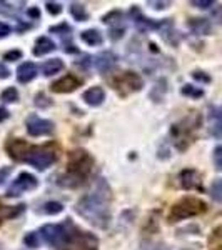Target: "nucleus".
Here are the masks:
<instances>
[{
	"mask_svg": "<svg viewBox=\"0 0 222 250\" xmlns=\"http://www.w3.org/2000/svg\"><path fill=\"white\" fill-rule=\"evenodd\" d=\"M75 212L97 229H107L112 219V190L106 179H97L92 188L75 204Z\"/></svg>",
	"mask_w": 222,
	"mask_h": 250,
	"instance_id": "obj_1",
	"label": "nucleus"
},
{
	"mask_svg": "<svg viewBox=\"0 0 222 250\" xmlns=\"http://www.w3.org/2000/svg\"><path fill=\"white\" fill-rule=\"evenodd\" d=\"M207 210V205L204 200L197 199V197H184L179 202L172 205L171 213H169V222H180L191 217L200 215Z\"/></svg>",
	"mask_w": 222,
	"mask_h": 250,
	"instance_id": "obj_2",
	"label": "nucleus"
},
{
	"mask_svg": "<svg viewBox=\"0 0 222 250\" xmlns=\"http://www.w3.org/2000/svg\"><path fill=\"white\" fill-rule=\"evenodd\" d=\"M92 167H94V159H92L89 152L79 148V150H72L68 154V164H67L68 175H74L75 179L84 182L89 177V173L92 172Z\"/></svg>",
	"mask_w": 222,
	"mask_h": 250,
	"instance_id": "obj_3",
	"label": "nucleus"
},
{
	"mask_svg": "<svg viewBox=\"0 0 222 250\" xmlns=\"http://www.w3.org/2000/svg\"><path fill=\"white\" fill-rule=\"evenodd\" d=\"M72 225L74 224L70 222V219H67V222L64 225L47 224L40 229V233H42L44 240H45L48 245H52L54 249H66Z\"/></svg>",
	"mask_w": 222,
	"mask_h": 250,
	"instance_id": "obj_4",
	"label": "nucleus"
},
{
	"mask_svg": "<svg viewBox=\"0 0 222 250\" xmlns=\"http://www.w3.org/2000/svg\"><path fill=\"white\" fill-rule=\"evenodd\" d=\"M97 247H99L97 237L87 232H80L75 225H72L66 250H97Z\"/></svg>",
	"mask_w": 222,
	"mask_h": 250,
	"instance_id": "obj_5",
	"label": "nucleus"
},
{
	"mask_svg": "<svg viewBox=\"0 0 222 250\" xmlns=\"http://www.w3.org/2000/svg\"><path fill=\"white\" fill-rule=\"evenodd\" d=\"M114 85L117 92H120L122 95H127L139 92L144 87V82L142 77L139 74H135V72H122V74L117 75V79L114 80Z\"/></svg>",
	"mask_w": 222,
	"mask_h": 250,
	"instance_id": "obj_6",
	"label": "nucleus"
},
{
	"mask_svg": "<svg viewBox=\"0 0 222 250\" xmlns=\"http://www.w3.org/2000/svg\"><path fill=\"white\" fill-rule=\"evenodd\" d=\"M55 160H57V154L47 147H42V148L32 147L29 155L25 157V162L30 164L32 167H35L37 170H45V168L50 167Z\"/></svg>",
	"mask_w": 222,
	"mask_h": 250,
	"instance_id": "obj_7",
	"label": "nucleus"
},
{
	"mask_svg": "<svg viewBox=\"0 0 222 250\" xmlns=\"http://www.w3.org/2000/svg\"><path fill=\"white\" fill-rule=\"evenodd\" d=\"M39 187V180L35 175H32L29 172H22L15 177V180L12 182V185L7 188V197H19L25 192H30L34 188Z\"/></svg>",
	"mask_w": 222,
	"mask_h": 250,
	"instance_id": "obj_8",
	"label": "nucleus"
},
{
	"mask_svg": "<svg viewBox=\"0 0 222 250\" xmlns=\"http://www.w3.org/2000/svg\"><path fill=\"white\" fill-rule=\"evenodd\" d=\"M27 132L32 137H42L54 132V122L52 120L40 119L37 115H30L27 119Z\"/></svg>",
	"mask_w": 222,
	"mask_h": 250,
	"instance_id": "obj_9",
	"label": "nucleus"
},
{
	"mask_svg": "<svg viewBox=\"0 0 222 250\" xmlns=\"http://www.w3.org/2000/svg\"><path fill=\"white\" fill-rule=\"evenodd\" d=\"M5 150L14 160H19V162H25V157L29 155V152L32 150V147L25 140L22 139H10L9 142L5 144Z\"/></svg>",
	"mask_w": 222,
	"mask_h": 250,
	"instance_id": "obj_10",
	"label": "nucleus"
},
{
	"mask_svg": "<svg viewBox=\"0 0 222 250\" xmlns=\"http://www.w3.org/2000/svg\"><path fill=\"white\" fill-rule=\"evenodd\" d=\"M80 85H82V80L79 77H75L74 74H67V75H64L62 79L55 80L50 85V88L55 94H70V92H74L75 88Z\"/></svg>",
	"mask_w": 222,
	"mask_h": 250,
	"instance_id": "obj_11",
	"label": "nucleus"
},
{
	"mask_svg": "<svg viewBox=\"0 0 222 250\" xmlns=\"http://www.w3.org/2000/svg\"><path fill=\"white\" fill-rule=\"evenodd\" d=\"M179 184L185 190H192V188H200V175L194 168H185L179 173Z\"/></svg>",
	"mask_w": 222,
	"mask_h": 250,
	"instance_id": "obj_12",
	"label": "nucleus"
},
{
	"mask_svg": "<svg viewBox=\"0 0 222 250\" xmlns=\"http://www.w3.org/2000/svg\"><path fill=\"white\" fill-rule=\"evenodd\" d=\"M117 63V55L114 52L111 50H106V52H100L99 55L94 57V67L97 68L99 72H109L115 67Z\"/></svg>",
	"mask_w": 222,
	"mask_h": 250,
	"instance_id": "obj_13",
	"label": "nucleus"
},
{
	"mask_svg": "<svg viewBox=\"0 0 222 250\" xmlns=\"http://www.w3.org/2000/svg\"><path fill=\"white\" fill-rule=\"evenodd\" d=\"M82 99H84V102H86L87 105L99 107V105H102L104 100H106V90H104L102 87H99V85L90 87V88H87V90L84 92Z\"/></svg>",
	"mask_w": 222,
	"mask_h": 250,
	"instance_id": "obj_14",
	"label": "nucleus"
},
{
	"mask_svg": "<svg viewBox=\"0 0 222 250\" xmlns=\"http://www.w3.org/2000/svg\"><path fill=\"white\" fill-rule=\"evenodd\" d=\"M39 74V68L34 62H23L17 68V80L20 83H29L32 82Z\"/></svg>",
	"mask_w": 222,
	"mask_h": 250,
	"instance_id": "obj_15",
	"label": "nucleus"
},
{
	"mask_svg": "<svg viewBox=\"0 0 222 250\" xmlns=\"http://www.w3.org/2000/svg\"><path fill=\"white\" fill-rule=\"evenodd\" d=\"M189 29H191L194 34H197V35H209L212 32V25H211V22H209L207 19H204V17H194L189 20Z\"/></svg>",
	"mask_w": 222,
	"mask_h": 250,
	"instance_id": "obj_16",
	"label": "nucleus"
},
{
	"mask_svg": "<svg viewBox=\"0 0 222 250\" xmlns=\"http://www.w3.org/2000/svg\"><path fill=\"white\" fill-rule=\"evenodd\" d=\"M55 42L48 37H39L35 40V47H34V55L35 57H42V55H47L50 52L55 50Z\"/></svg>",
	"mask_w": 222,
	"mask_h": 250,
	"instance_id": "obj_17",
	"label": "nucleus"
},
{
	"mask_svg": "<svg viewBox=\"0 0 222 250\" xmlns=\"http://www.w3.org/2000/svg\"><path fill=\"white\" fill-rule=\"evenodd\" d=\"M80 39H82V42H86L87 45H90V47H99V45H102V42H104L102 34L97 29L84 30L82 34H80Z\"/></svg>",
	"mask_w": 222,
	"mask_h": 250,
	"instance_id": "obj_18",
	"label": "nucleus"
},
{
	"mask_svg": "<svg viewBox=\"0 0 222 250\" xmlns=\"http://www.w3.org/2000/svg\"><path fill=\"white\" fill-rule=\"evenodd\" d=\"M64 67L66 65H64V62L60 59H50L42 65V74L45 75V77H50V75H55V74H59V72H62Z\"/></svg>",
	"mask_w": 222,
	"mask_h": 250,
	"instance_id": "obj_19",
	"label": "nucleus"
},
{
	"mask_svg": "<svg viewBox=\"0 0 222 250\" xmlns=\"http://www.w3.org/2000/svg\"><path fill=\"white\" fill-rule=\"evenodd\" d=\"M122 19H124V14L120 10H112L109 12L107 15H104L102 17V22L107 23V25H111L112 29H115V27H122Z\"/></svg>",
	"mask_w": 222,
	"mask_h": 250,
	"instance_id": "obj_20",
	"label": "nucleus"
},
{
	"mask_svg": "<svg viewBox=\"0 0 222 250\" xmlns=\"http://www.w3.org/2000/svg\"><path fill=\"white\" fill-rule=\"evenodd\" d=\"M70 14L72 17H74L75 20H79V22H87L89 20V14L86 10V5L84 3H72L70 5Z\"/></svg>",
	"mask_w": 222,
	"mask_h": 250,
	"instance_id": "obj_21",
	"label": "nucleus"
},
{
	"mask_svg": "<svg viewBox=\"0 0 222 250\" xmlns=\"http://www.w3.org/2000/svg\"><path fill=\"white\" fill-rule=\"evenodd\" d=\"M62 210H64V205L60 204V202H55V200L44 204L42 207H40V212L47 213V215H57V213H60Z\"/></svg>",
	"mask_w": 222,
	"mask_h": 250,
	"instance_id": "obj_22",
	"label": "nucleus"
},
{
	"mask_svg": "<svg viewBox=\"0 0 222 250\" xmlns=\"http://www.w3.org/2000/svg\"><path fill=\"white\" fill-rule=\"evenodd\" d=\"M180 94L185 97H192V99H199V97L204 95V90L199 87H194L191 83H185V85L180 88Z\"/></svg>",
	"mask_w": 222,
	"mask_h": 250,
	"instance_id": "obj_23",
	"label": "nucleus"
},
{
	"mask_svg": "<svg viewBox=\"0 0 222 250\" xmlns=\"http://www.w3.org/2000/svg\"><path fill=\"white\" fill-rule=\"evenodd\" d=\"M0 99H2V102H5V104L17 102V100H19V90L15 87L5 88V90L2 92V95H0Z\"/></svg>",
	"mask_w": 222,
	"mask_h": 250,
	"instance_id": "obj_24",
	"label": "nucleus"
},
{
	"mask_svg": "<svg viewBox=\"0 0 222 250\" xmlns=\"http://www.w3.org/2000/svg\"><path fill=\"white\" fill-rule=\"evenodd\" d=\"M211 197L216 202L222 204V179L214 180L211 185Z\"/></svg>",
	"mask_w": 222,
	"mask_h": 250,
	"instance_id": "obj_25",
	"label": "nucleus"
},
{
	"mask_svg": "<svg viewBox=\"0 0 222 250\" xmlns=\"http://www.w3.org/2000/svg\"><path fill=\"white\" fill-rule=\"evenodd\" d=\"M23 244L29 249H37L39 247V235L35 232H29L23 237Z\"/></svg>",
	"mask_w": 222,
	"mask_h": 250,
	"instance_id": "obj_26",
	"label": "nucleus"
},
{
	"mask_svg": "<svg viewBox=\"0 0 222 250\" xmlns=\"http://www.w3.org/2000/svg\"><path fill=\"white\" fill-rule=\"evenodd\" d=\"M50 104H52V100L48 99L45 94H42V92L35 95V105H37V107L47 108V107H50Z\"/></svg>",
	"mask_w": 222,
	"mask_h": 250,
	"instance_id": "obj_27",
	"label": "nucleus"
},
{
	"mask_svg": "<svg viewBox=\"0 0 222 250\" xmlns=\"http://www.w3.org/2000/svg\"><path fill=\"white\" fill-rule=\"evenodd\" d=\"M22 59V52L20 50H9L3 54V60L5 62H15V60H20Z\"/></svg>",
	"mask_w": 222,
	"mask_h": 250,
	"instance_id": "obj_28",
	"label": "nucleus"
},
{
	"mask_svg": "<svg viewBox=\"0 0 222 250\" xmlns=\"http://www.w3.org/2000/svg\"><path fill=\"white\" fill-rule=\"evenodd\" d=\"M45 7H47V12L50 15H59V14H62V5L57 2H47L45 3Z\"/></svg>",
	"mask_w": 222,
	"mask_h": 250,
	"instance_id": "obj_29",
	"label": "nucleus"
},
{
	"mask_svg": "<svg viewBox=\"0 0 222 250\" xmlns=\"http://www.w3.org/2000/svg\"><path fill=\"white\" fill-rule=\"evenodd\" d=\"M192 77L194 80H197V82H202V83H209L211 82V77H209L205 72L202 70H196V72H192Z\"/></svg>",
	"mask_w": 222,
	"mask_h": 250,
	"instance_id": "obj_30",
	"label": "nucleus"
},
{
	"mask_svg": "<svg viewBox=\"0 0 222 250\" xmlns=\"http://www.w3.org/2000/svg\"><path fill=\"white\" fill-rule=\"evenodd\" d=\"M14 5L9 2H3V0H0V14L2 15H14Z\"/></svg>",
	"mask_w": 222,
	"mask_h": 250,
	"instance_id": "obj_31",
	"label": "nucleus"
},
{
	"mask_svg": "<svg viewBox=\"0 0 222 250\" xmlns=\"http://www.w3.org/2000/svg\"><path fill=\"white\" fill-rule=\"evenodd\" d=\"M214 164L219 170H222V145L214 148Z\"/></svg>",
	"mask_w": 222,
	"mask_h": 250,
	"instance_id": "obj_32",
	"label": "nucleus"
},
{
	"mask_svg": "<svg viewBox=\"0 0 222 250\" xmlns=\"http://www.w3.org/2000/svg\"><path fill=\"white\" fill-rule=\"evenodd\" d=\"M191 5L197 7V9H209L214 5V0H192Z\"/></svg>",
	"mask_w": 222,
	"mask_h": 250,
	"instance_id": "obj_33",
	"label": "nucleus"
},
{
	"mask_svg": "<svg viewBox=\"0 0 222 250\" xmlns=\"http://www.w3.org/2000/svg\"><path fill=\"white\" fill-rule=\"evenodd\" d=\"M50 32L52 34H59V35H64L66 32H70V27L67 23H60V25H55V27H50Z\"/></svg>",
	"mask_w": 222,
	"mask_h": 250,
	"instance_id": "obj_34",
	"label": "nucleus"
},
{
	"mask_svg": "<svg viewBox=\"0 0 222 250\" xmlns=\"http://www.w3.org/2000/svg\"><path fill=\"white\" fill-rule=\"evenodd\" d=\"M124 27H115V29H111V32H109V37H111L112 40H119V39H122L124 37Z\"/></svg>",
	"mask_w": 222,
	"mask_h": 250,
	"instance_id": "obj_35",
	"label": "nucleus"
},
{
	"mask_svg": "<svg viewBox=\"0 0 222 250\" xmlns=\"http://www.w3.org/2000/svg\"><path fill=\"white\" fill-rule=\"evenodd\" d=\"M10 173H12V167H2V168H0V185L5 184V180L9 179Z\"/></svg>",
	"mask_w": 222,
	"mask_h": 250,
	"instance_id": "obj_36",
	"label": "nucleus"
},
{
	"mask_svg": "<svg viewBox=\"0 0 222 250\" xmlns=\"http://www.w3.org/2000/svg\"><path fill=\"white\" fill-rule=\"evenodd\" d=\"M211 17H212L214 20H216L217 23H221V25H222V5H217L216 9L212 10Z\"/></svg>",
	"mask_w": 222,
	"mask_h": 250,
	"instance_id": "obj_37",
	"label": "nucleus"
},
{
	"mask_svg": "<svg viewBox=\"0 0 222 250\" xmlns=\"http://www.w3.org/2000/svg\"><path fill=\"white\" fill-rule=\"evenodd\" d=\"M149 5L152 7V9H155V10H164V9H167L169 5H171V2H147Z\"/></svg>",
	"mask_w": 222,
	"mask_h": 250,
	"instance_id": "obj_38",
	"label": "nucleus"
},
{
	"mask_svg": "<svg viewBox=\"0 0 222 250\" xmlns=\"http://www.w3.org/2000/svg\"><path fill=\"white\" fill-rule=\"evenodd\" d=\"M10 32H12L10 25H7L5 22H0V39H5Z\"/></svg>",
	"mask_w": 222,
	"mask_h": 250,
	"instance_id": "obj_39",
	"label": "nucleus"
},
{
	"mask_svg": "<svg viewBox=\"0 0 222 250\" xmlns=\"http://www.w3.org/2000/svg\"><path fill=\"white\" fill-rule=\"evenodd\" d=\"M9 77H10V70L5 65H2V63H0V80L9 79Z\"/></svg>",
	"mask_w": 222,
	"mask_h": 250,
	"instance_id": "obj_40",
	"label": "nucleus"
},
{
	"mask_svg": "<svg viewBox=\"0 0 222 250\" xmlns=\"http://www.w3.org/2000/svg\"><path fill=\"white\" fill-rule=\"evenodd\" d=\"M27 15H29L30 19H40V10L37 7H32V9L27 10Z\"/></svg>",
	"mask_w": 222,
	"mask_h": 250,
	"instance_id": "obj_41",
	"label": "nucleus"
},
{
	"mask_svg": "<svg viewBox=\"0 0 222 250\" xmlns=\"http://www.w3.org/2000/svg\"><path fill=\"white\" fill-rule=\"evenodd\" d=\"M211 134H212L214 137H222V122H221V124H217V125H214L212 130H211Z\"/></svg>",
	"mask_w": 222,
	"mask_h": 250,
	"instance_id": "obj_42",
	"label": "nucleus"
},
{
	"mask_svg": "<svg viewBox=\"0 0 222 250\" xmlns=\"http://www.w3.org/2000/svg\"><path fill=\"white\" fill-rule=\"evenodd\" d=\"M10 117L9 114V110L7 108H3V107H0V122H3V120H7Z\"/></svg>",
	"mask_w": 222,
	"mask_h": 250,
	"instance_id": "obj_43",
	"label": "nucleus"
},
{
	"mask_svg": "<svg viewBox=\"0 0 222 250\" xmlns=\"http://www.w3.org/2000/svg\"><path fill=\"white\" fill-rule=\"evenodd\" d=\"M212 112H216V114H212V117H222V107L217 108V110H212Z\"/></svg>",
	"mask_w": 222,
	"mask_h": 250,
	"instance_id": "obj_44",
	"label": "nucleus"
}]
</instances>
